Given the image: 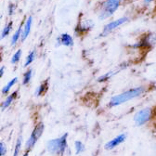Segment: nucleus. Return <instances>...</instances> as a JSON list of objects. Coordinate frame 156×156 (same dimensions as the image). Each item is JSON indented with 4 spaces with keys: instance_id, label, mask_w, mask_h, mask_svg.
I'll use <instances>...</instances> for the list:
<instances>
[{
    "instance_id": "18",
    "label": "nucleus",
    "mask_w": 156,
    "mask_h": 156,
    "mask_svg": "<svg viewBox=\"0 0 156 156\" xmlns=\"http://www.w3.org/2000/svg\"><path fill=\"white\" fill-rule=\"evenodd\" d=\"M21 57H22V49H18L12 56L11 58V63L12 64H17L19 62L21 61Z\"/></svg>"
},
{
    "instance_id": "21",
    "label": "nucleus",
    "mask_w": 156,
    "mask_h": 156,
    "mask_svg": "<svg viewBox=\"0 0 156 156\" xmlns=\"http://www.w3.org/2000/svg\"><path fill=\"white\" fill-rule=\"evenodd\" d=\"M8 10H9V16L13 15V13L15 12V5H14L13 3H10V4L9 5Z\"/></svg>"
},
{
    "instance_id": "24",
    "label": "nucleus",
    "mask_w": 156,
    "mask_h": 156,
    "mask_svg": "<svg viewBox=\"0 0 156 156\" xmlns=\"http://www.w3.org/2000/svg\"><path fill=\"white\" fill-rule=\"evenodd\" d=\"M154 0H144V3L145 4H147V5H149V4H151V2H153Z\"/></svg>"
},
{
    "instance_id": "13",
    "label": "nucleus",
    "mask_w": 156,
    "mask_h": 156,
    "mask_svg": "<svg viewBox=\"0 0 156 156\" xmlns=\"http://www.w3.org/2000/svg\"><path fill=\"white\" fill-rule=\"evenodd\" d=\"M17 95H18V91H14V92H12L10 95L7 96L6 100H5L4 102L2 103V109H3V110H5V109H7L8 107L10 106V104H11V103L13 102V101L16 99Z\"/></svg>"
},
{
    "instance_id": "15",
    "label": "nucleus",
    "mask_w": 156,
    "mask_h": 156,
    "mask_svg": "<svg viewBox=\"0 0 156 156\" xmlns=\"http://www.w3.org/2000/svg\"><path fill=\"white\" fill-rule=\"evenodd\" d=\"M32 75H33V70L32 69H28L24 73H23V85L26 86L28 85L31 80H32Z\"/></svg>"
},
{
    "instance_id": "12",
    "label": "nucleus",
    "mask_w": 156,
    "mask_h": 156,
    "mask_svg": "<svg viewBox=\"0 0 156 156\" xmlns=\"http://www.w3.org/2000/svg\"><path fill=\"white\" fill-rule=\"evenodd\" d=\"M91 26H92V24L89 23L88 21H87V22L82 21L81 23H78V25H77V27H76V33L80 32L81 34H83V33L88 32V31L91 29Z\"/></svg>"
},
{
    "instance_id": "20",
    "label": "nucleus",
    "mask_w": 156,
    "mask_h": 156,
    "mask_svg": "<svg viewBox=\"0 0 156 156\" xmlns=\"http://www.w3.org/2000/svg\"><path fill=\"white\" fill-rule=\"evenodd\" d=\"M21 146H22V138L20 136V138L18 139V140H17L16 146H15V151H14L13 156H18L19 155L20 150H21Z\"/></svg>"
},
{
    "instance_id": "10",
    "label": "nucleus",
    "mask_w": 156,
    "mask_h": 156,
    "mask_svg": "<svg viewBox=\"0 0 156 156\" xmlns=\"http://www.w3.org/2000/svg\"><path fill=\"white\" fill-rule=\"evenodd\" d=\"M48 89V79L43 81L40 85H39V87L36 88V91H35V96L37 97H40V96H43L44 94L47 93Z\"/></svg>"
},
{
    "instance_id": "16",
    "label": "nucleus",
    "mask_w": 156,
    "mask_h": 156,
    "mask_svg": "<svg viewBox=\"0 0 156 156\" xmlns=\"http://www.w3.org/2000/svg\"><path fill=\"white\" fill-rule=\"evenodd\" d=\"M12 27H13V23L12 22H9L5 25V27H4V29L2 31V34H1V38L2 39L7 37L10 34V32L12 31Z\"/></svg>"
},
{
    "instance_id": "2",
    "label": "nucleus",
    "mask_w": 156,
    "mask_h": 156,
    "mask_svg": "<svg viewBox=\"0 0 156 156\" xmlns=\"http://www.w3.org/2000/svg\"><path fill=\"white\" fill-rule=\"evenodd\" d=\"M122 4V0H105L101 4L99 12L101 20H106L112 16Z\"/></svg>"
},
{
    "instance_id": "25",
    "label": "nucleus",
    "mask_w": 156,
    "mask_h": 156,
    "mask_svg": "<svg viewBox=\"0 0 156 156\" xmlns=\"http://www.w3.org/2000/svg\"><path fill=\"white\" fill-rule=\"evenodd\" d=\"M28 155H29V154H28V152H26V153H24L23 156H28Z\"/></svg>"
},
{
    "instance_id": "4",
    "label": "nucleus",
    "mask_w": 156,
    "mask_h": 156,
    "mask_svg": "<svg viewBox=\"0 0 156 156\" xmlns=\"http://www.w3.org/2000/svg\"><path fill=\"white\" fill-rule=\"evenodd\" d=\"M44 128H45V126H44L43 123H39V124H37V125L35 126L33 132H32L31 136H30L29 140H28L27 142H26V149H27L28 151H30V150L34 146V144L36 143V141H37L39 139H40L41 135H42L43 132H44Z\"/></svg>"
},
{
    "instance_id": "8",
    "label": "nucleus",
    "mask_w": 156,
    "mask_h": 156,
    "mask_svg": "<svg viewBox=\"0 0 156 156\" xmlns=\"http://www.w3.org/2000/svg\"><path fill=\"white\" fill-rule=\"evenodd\" d=\"M126 138V136L125 134H121V135H119V136H117L116 138H114L113 140H110V141L105 145V148H106L107 150H112V149H113L114 147H116V146H118L119 144L123 143V142L125 141Z\"/></svg>"
},
{
    "instance_id": "9",
    "label": "nucleus",
    "mask_w": 156,
    "mask_h": 156,
    "mask_svg": "<svg viewBox=\"0 0 156 156\" xmlns=\"http://www.w3.org/2000/svg\"><path fill=\"white\" fill-rule=\"evenodd\" d=\"M32 24H33V18L30 16L27 18V20L24 23L23 28V34H22V41H24L25 39L29 36L30 33H31V29H32Z\"/></svg>"
},
{
    "instance_id": "6",
    "label": "nucleus",
    "mask_w": 156,
    "mask_h": 156,
    "mask_svg": "<svg viewBox=\"0 0 156 156\" xmlns=\"http://www.w3.org/2000/svg\"><path fill=\"white\" fill-rule=\"evenodd\" d=\"M127 22H128V18H127L126 16H124V17H121V18L117 19V20H114V21H112L111 23H107V24L104 26V28H103L102 33H101V36L107 35L108 34L112 33L113 30H115V29H117L118 27L122 26L123 24L126 23Z\"/></svg>"
},
{
    "instance_id": "17",
    "label": "nucleus",
    "mask_w": 156,
    "mask_h": 156,
    "mask_svg": "<svg viewBox=\"0 0 156 156\" xmlns=\"http://www.w3.org/2000/svg\"><path fill=\"white\" fill-rule=\"evenodd\" d=\"M34 58H35V50H33V51H31V52L27 55L26 60H25V63H24V66H25V67L30 66V65L33 63V62L34 61Z\"/></svg>"
},
{
    "instance_id": "22",
    "label": "nucleus",
    "mask_w": 156,
    "mask_h": 156,
    "mask_svg": "<svg viewBox=\"0 0 156 156\" xmlns=\"http://www.w3.org/2000/svg\"><path fill=\"white\" fill-rule=\"evenodd\" d=\"M6 153V147H5V144L3 142L0 143V155L1 156H4Z\"/></svg>"
},
{
    "instance_id": "14",
    "label": "nucleus",
    "mask_w": 156,
    "mask_h": 156,
    "mask_svg": "<svg viewBox=\"0 0 156 156\" xmlns=\"http://www.w3.org/2000/svg\"><path fill=\"white\" fill-rule=\"evenodd\" d=\"M17 82H18V77L12 78V79H11L10 81H9L8 84L2 88V94H3V95H7V94L10 91V89L17 84Z\"/></svg>"
},
{
    "instance_id": "7",
    "label": "nucleus",
    "mask_w": 156,
    "mask_h": 156,
    "mask_svg": "<svg viewBox=\"0 0 156 156\" xmlns=\"http://www.w3.org/2000/svg\"><path fill=\"white\" fill-rule=\"evenodd\" d=\"M57 41H58V45H62L64 47H73L74 44L73 36L69 34H61V36H58L57 38Z\"/></svg>"
},
{
    "instance_id": "23",
    "label": "nucleus",
    "mask_w": 156,
    "mask_h": 156,
    "mask_svg": "<svg viewBox=\"0 0 156 156\" xmlns=\"http://www.w3.org/2000/svg\"><path fill=\"white\" fill-rule=\"evenodd\" d=\"M4 72H5V67L2 66L1 69H0V77H2L4 75Z\"/></svg>"
},
{
    "instance_id": "19",
    "label": "nucleus",
    "mask_w": 156,
    "mask_h": 156,
    "mask_svg": "<svg viewBox=\"0 0 156 156\" xmlns=\"http://www.w3.org/2000/svg\"><path fill=\"white\" fill-rule=\"evenodd\" d=\"M74 148H75V152L78 154V153H80L81 151H84L85 146H84V144H83L81 141H75V143H74Z\"/></svg>"
},
{
    "instance_id": "3",
    "label": "nucleus",
    "mask_w": 156,
    "mask_h": 156,
    "mask_svg": "<svg viewBox=\"0 0 156 156\" xmlns=\"http://www.w3.org/2000/svg\"><path fill=\"white\" fill-rule=\"evenodd\" d=\"M67 136L68 134L66 133L62 135L61 138L49 140L48 143V150L53 154L62 156L67 148Z\"/></svg>"
},
{
    "instance_id": "5",
    "label": "nucleus",
    "mask_w": 156,
    "mask_h": 156,
    "mask_svg": "<svg viewBox=\"0 0 156 156\" xmlns=\"http://www.w3.org/2000/svg\"><path fill=\"white\" fill-rule=\"evenodd\" d=\"M152 111L151 108H144L139 111L134 116V121L136 126H143L151 119Z\"/></svg>"
},
{
    "instance_id": "1",
    "label": "nucleus",
    "mask_w": 156,
    "mask_h": 156,
    "mask_svg": "<svg viewBox=\"0 0 156 156\" xmlns=\"http://www.w3.org/2000/svg\"><path fill=\"white\" fill-rule=\"evenodd\" d=\"M144 91H145V88L143 87H138L128 89L119 95L112 97L109 102V106L115 107V106L121 105L125 102H127L129 101H132L136 99V98H138L139 96H140L141 94H143Z\"/></svg>"
},
{
    "instance_id": "26",
    "label": "nucleus",
    "mask_w": 156,
    "mask_h": 156,
    "mask_svg": "<svg viewBox=\"0 0 156 156\" xmlns=\"http://www.w3.org/2000/svg\"><path fill=\"white\" fill-rule=\"evenodd\" d=\"M155 8H156V0H155Z\"/></svg>"
},
{
    "instance_id": "11",
    "label": "nucleus",
    "mask_w": 156,
    "mask_h": 156,
    "mask_svg": "<svg viewBox=\"0 0 156 156\" xmlns=\"http://www.w3.org/2000/svg\"><path fill=\"white\" fill-rule=\"evenodd\" d=\"M22 34H23V23L19 26V28L16 30V32L12 35L11 41H10L11 46H15L18 43V41L20 40V39H22Z\"/></svg>"
}]
</instances>
